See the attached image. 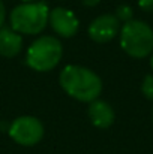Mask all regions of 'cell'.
I'll return each mask as SVG.
<instances>
[{"label":"cell","mask_w":153,"mask_h":154,"mask_svg":"<svg viewBox=\"0 0 153 154\" xmlns=\"http://www.w3.org/2000/svg\"><path fill=\"white\" fill-rule=\"evenodd\" d=\"M5 20H6V8H5L3 2L0 0V29L3 27V24H5Z\"/></svg>","instance_id":"13"},{"label":"cell","mask_w":153,"mask_h":154,"mask_svg":"<svg viewBox=\"0 0 153 154\" xmlns=\"http://www.w3.org/2000/svg\"><path fill=\"white\" fill-rule=\"evenodd\" d=\"M59 82L63 91L78 100L90 103L99 99L102 93V79L96 72L78 64H68L59 75Z\"/></svg>","instance_id":"1"},{"label":"cell","mask_w":153,"mask_h":154,"mask_svg":"<svg viewBox=\"0 0 153 154\" xmlns=\"http://www.w3.org/2000/svg\"><path fill=\"white\" fill-rule=\"evenodd\" d=\"M45 129L39 118L33 115H21L15 118L8 130V135L14 142L23 147H33L44 138Z\"/></svg>","instance_id":"5"},{"label":"cell","mask_w":153,"mask_h":154,"mask_svg":"<svg viewBox=\"0 0 153 154\" xmlns=\"http://www.w3.org/2000/svg\"><path fill=\"white\" fill-rule=\"evenodd\" d=\"M122 23L114 14H102L96 17L87 29L89 38L96 44H107L111 42L120 33Z\"/></svg>","instance_id":"6"},{"label":"cell","mask_w":153,"mask_h":154,"mask_svg":"<svg viewBox=\"0 0 153 154\" xmlns=\"http://www.w3.org/2000/svg\"><path fill=\"white\" fill-rule=\"evenodd\" d=\"M138 6L144 12H153V0H138Z\"/></svg>","instance_id":"12"},{"label":"cell","mask_w":153,"mask_h":154,"mask_svg":"<svg viewBox=\"0 0 153 154\" xmlns=\"http://www.w3.org/2000/svg\"><path fill=\"white\" fill-rule=\"evenodd\" d=\"M23 3H32V2H36V0H21Z\"/></svg>","instance_id":"15"},{"label":"cell","mask_w":153,"mask_h":154,"mask_svg":"<svg viewBox=\"0 0 153 154\" xmlns=\"http://www.w3.org/2000/svg\"><path fill=\"white\" fill-rule=\"evenodd\" d=\"M114 15H116V17L119 18V21L123 23V24L128 23V21H131V20H134V11H132V8L128 6V5H120V6H117Z\"/></svg>","instance_id":"10"},{"label":"cell","mask_w":153,"mask_h":154,"mask_svg":"<svg viewBox=\"0 0 153 154\" xmlns=\"http://www.w3.org/2000/svg\"><path fill=\"white\" fill-rule=\"evenodd\" d=\"M63 45L59 38H36L26 51V64L35 72H50L62 60Z\"/></svg>","instance_id":"4"},{"label":"cell","mask_w":153,"mask_h":154,"mask_svg":"<svg viewBox=\"0 0 153 154\" xmlns=\"http://www.w3.org/2000/svg\"><path fill=\"white\" fill-rule=\"evenodd\" d=\"M50 9L45 2L20 3L9 14L11 29L20 35H38L48 26Z\"/></svg>","instance_id":"2"},{"label":"cell","mask_w":153,"mask_h":154,"mask_svg":"<svg viewBox=\"0 0 153 154\" xmlns=\"http://www.w3.org/2000/svg\"><path fill=\"white\" fill-rule=\"evenodd\" d=\"M141 93L147 100L153 102V73H147L141 82Z\"/></svg>","instance_id":"11"},{"label":"cell","mask_w":153,"mask_h":154,"mask_svg":"<svg viewBox=\"0 0 153 154\" xmlns=\"http://www.w3.org/2000/svg\"><path fill=\"white\" fill-rule=\"evenodd\" d=\"M48 24L57 36L65 38V39L74 38L80 30V20L77 18L74 11L68 8H62V6L50 11Z\"/></svg>","instance_id":"7"},{"label":"cell","mask_w":153,"mask_h":154,"mask_svg":"<svg viewBox=\"0 0 153 154\" xmlns=\"http://www.w3.org/2000/svg\"><path fill=\"white\" fill-rule=\"evenodd\" d=\"M120 47L129 57L144 58L153 54V29L141 20H131L120 29Z\"/></svg>","instance_id":"3"},{"label":"cell","mask_w":153,"mask_h":154,"mask_svg":"<svg viewBox=\"0 0 153 154\" xmlns=\"http://www.w3.org/2000/svg\"><path fill=\"white\" fill-rule=\"evenodd\" d=\"M152 120H153V109H152Z\"/></svg>","instance_id":"17"},{"label":"cell","mask_w":153,"mask_h":154,"mask_svg":"<svg viewBox=\"0 0 153 154\" xmlns=\"http://www.w3.org/2000/svg\"><path fill=\"white\" fill-rule=\"evenodd\" d=\"M80 2L87 8H93V6H98L101 3V0H80Z\"/></svg>","instance_id":"14"},{"label":"cell","mask_w":153,"mask_h":154,"mask_svg":"<svg viewBox=\"0 0 153 154\" xmlns=\"http://www.w3.org/2000/svg\"><path fill=\"white\" fill-rule=\"evenodd\" d=\"M150 67H152V70H153V54H152V57H150Z\"/></svg>","instance_id":"16"},{"label":"cell","mask_w":153,"mask_h":154,"mask_svg":"<svg viewBox=\"0 0 153 154\" xmlns=\"http://www.w3.org/2000/svg\"><path fill=\"white\" fill-rule=\"evenodd\" d=\"M90 123L98 127V129H108L113 126L114 120H116V114L113 106L108 102L96 99L93 102L89 103V109H87Z\"/></svg>","instance_id":"8"},{"label":"cell","mask_w":153,"mask_h":154,"mask_svg":"<svg viewBox=\"0 0 153 154\" xmlns=\"http://www.w3.org/2000/svg\"><path fill=\"white\" fill-rule=\"evenodd\" d=\"M23 50V36L14 32L11 27L3 26L0 29V55L12 58Z\"/></svg>","instance_id":"9"}]
</instances>
